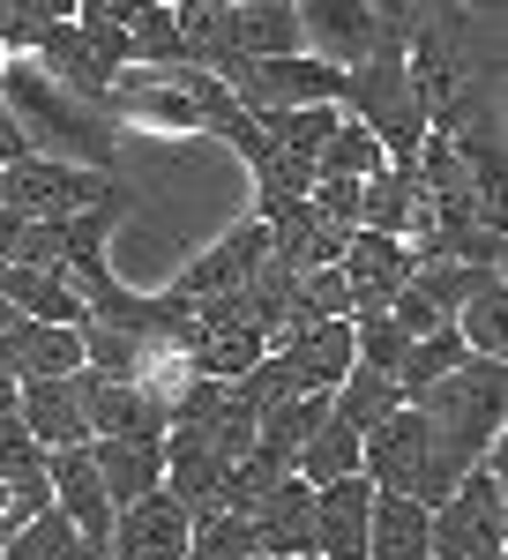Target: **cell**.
Returning a JSON list of instances; mask_svg holds the SVG:
<instances>
[{
    "label": "cell",
    "instance_id": "28",
    "mask_svg": "<svg viewBox=\"0 0 508 560\" xmlns=\"http://www.w3.org/2000/svg\"><path fill=\"white\" fill-rule=\"evenodd\" d=\"M292 471L307 478V486H322V478H344V471H359V433L344 427V419H322V427L307 433V448L292 456Z\"/></svg>",
    "mask_w": 508,
    "mask_h": 560
},
{
    "label": "cell",
    "instance_id": "33",
    "mask_svg": "<svg viewBox=\"0 0 508 560\" xmlns=\"http://www.w3.org/2000/svg\"><path fill=\"white\" fill-rule=\"evenodd\" d=\"M38 31H45V15L31 0H0V52H31Z\"/></svg>",
    "mask_w": 508,
    "mask_h": 560
},
{
    "label": "cell",
    "instance_id": "4",
    "mask_svg": "<svg viewBox=\"0 0 508 560\" xmlns=\"http://www.w3.org/2000/svg\"><path fill=\"white\" fill-rule=\"evenodd\" d=\"M508 493H501V448H486L434 509H426V553L434 560H508Z\"/></svg>",
    "mask_w": 508,
    "mask_h": 560
},
{
    "label": "cell",
    "instance_id": "13",
    "mask_svg": "<svg viewBox=\"0 0 508 560\" xmlns=\"http://www.w3.org/2000/svg\"><path fill=\"white\" fill-rule=\"evenodd\" d=\"M412 247L404 240H389V232H351L344 240V284H351V314H374V306H389L396 292H404V277H412Z\"/></svg>",
    "mask_w": 508,
    "mask_h": 560
},
{
    "label": "cell",
    "instance_id": "3",
    "mask_svg": "<svg viewBox=\"0 0 508 560\" xmlns=\"http://www.w3.org/2000/svg\"><path fill=\"white\" fill-rule=\"evenodd\" d=\"M337 105L359 120V128L381 142V158L396 165V173H412V158H419L426 142V105L412 97V75H404V45L381 38L367 60H351L344 68V90Z\"/></svg>",
    "mask_w": 508,
    "mask_h": 560
},
{
    "label": "cell",
    "instance_id": "30",
    "mask_svg": "<svg viewBox=\"0 0 508 560\" xmlns=\"http://www.w3.org/2000/svg\"><path fill=\"white\" fill-rule=\"evenodd\" d=\"M127 68H165V60H187V45H180V23H172L165 0H142L135 8V23H127Z\"/></svg>",
    "mask_w": 508,
    "mask_h": 560
},
{
    "label": "cell",
    "instance_id": "12",
    "mask_svg": "<svg viewBox=\"0 0 508 560\" xmlns=\"http://www.w3.org/2000/svg\"><path fill=\"white\" fill-rule=\"evenodd\" d=\"M83 456H90V471H97L113 509L120 501H142L150 486H165V433L158 441H142V433H90Z\"/></svg>",
    "mask_w": 508,
    "mask_h": 560
},
{
    "label": "cell",
    "instance_id": "35",
    "mask_svg": "<svg viewBox=\"0 0 508 560\" xmlns=\"http://www.w3.org/2000/svg\"><path fill=\"white\" fill-rule=\"evenodd\" d=\"M135 8H142V0H83V8H76V23H135Z\"/></svg>",
    "mask_w": 508,
    "mask_h": 560
},
{
    "label": "cell",
    "instance_id": "38",
    "mask_svg": "<svg viewBox=\"0 0 508 560\" xmlns=\"http://www.w3.org/2000/svg\"><path fill=\"white\" fill-rule=\"evenodd\" d=\"M8 60H15V52H0V75H8Z\"/></svg>",
    "mask_w": 508,
    "mask_h": 560
},
{
    "label": "cell",
    "instance_id": "9",
    "mask_svg": "<svg viewBox=\"0 0 508 560\" xmlns=\"http://www.w3.org/2000/svg\"><path fill=\"white\" fill-rule=\"evenodd\" d=\"M299 15V52L330 60V68H351L381 45V23L367 0H292Z\"/></svg>",
    "mask_w": 508,
    "mask_h": 560
},
{
    "label": "cell",
    "instance_id": "31",
    "mask_svg": "<svg viewBox=\"0 0 508 560\" xmlns=\"http://www.w3.org/2000/svg\"><path fill=\"white\" fill-rule=\"evenodd\" d=\"M254 538H247V516L232 509H195L187 516V560H247Z\"/></svg>",
    "mask_w": 508,
    "mask_h": 560
},
{
    "label": "cell",
    "instance_id": "18",
    "mask_svg": "<svg viewBox=\"0 0 508 560\" xmlns=\"http://www.w3.org/2000/svg\"><path fill=\"white\" fill-rule=\"evenodd\" d=\"M76 396H83L90 433H142V441L165 433V411H158L135 382H120V374H90V366H76Z\"/></svg>",
    "mask_w": 508,
    "mask_h": 560
},
{
    "label": "cell",
    "instance_id": "40",
    "mask_svg": "<svg viewBox=\"0 0 508 560\" xmlns=\"http://www.w3.org/2000/svg\"><path fill=\"white\" fill-rule=\"evenodd\" d=\"M0 322H8V300H0Z\"/></svg>",
    "mask_w": 508,
    "mask_h": 560
},
{
    "label": "cell",
    "instance_id": "21",
    "mask_svg": "<svg viewBox=\"0 0 508 560\" xmlns=\"http://www.w3.org/2000/svg\"><path fill=\"white\" fill-rule=\"evenodd\" d=\"M367 560H434L426 553V509L412 501V493H374Z\"/></svg>",
    "mask_w": 508,
    "mask_h": 560
},
{
    "label": "cell",
    "instance_id": "27",
    "mask_svg": "<svg viewBox=\"0 0 508 560\" xmlns=\"http://www.w3.org/2000/svg\"><path fill=\"white\" fill-rule=\"evenodd\" d=\"M404 396H396V382L389 374H374V366H351L337 388H330V419H344L351 433H367L381 419V411H396Z\"/></svg>",
    "mask_w": 508,
    "mask_h": 560
},
{
    "label": "cell",
    "instance_id": "42",
    "mask_svg": "<svg viewBox=\"0 0 508 560\" xmlns=\"http://www.w3.org/2000/svg\"><path fill=\"white\" fill-rule=\"evenodd\" d=\"M165 8H172V0H165Z\"/></svg>",
    "mask_w": 508,
    "mask_h": 560
},
{
    "label": "cell",
    "instance_id": "1",
    "mask_svg": "<svg viewBox=\"0 0 508 560\" xmlns=\"http://www.w3.org/2000/svg\"><path fill=\"white\" fill-rule=\"evenodd\" d=\"M419 419H426V478H419V509H434L457 478L501 448V419H508V359H457L441 382H426L419 396Z\"/></svg>",
    "mask_w": 508,
    "mask_h": 560
},
{
    "label": "cell",
    "instance_id": "14",
    "mask_svg": "<svg viewBox=\"0 0 508 560\" xmlns=\"http://www.w3.org/2000/svg\"><path fill=\"white\" fill-rule=\"evenodd\" d=\"M307 523H314V486L299 471H285L277 486H262L247 501V538H254V553H269V560L307 553Z\"/></svg>",
    "mask_w": 508,
    "mask_h": 560
},
{
    "label": "cell",
    "instance_id": "22",
    "mask_svg": "<svg viewBox=\"0 0 508 560\" xmlns=\"http://www.w3.org/2000/svg\"><path fill=\"white\" fill-rule=\"evenodd\" d=\"M0 560H105V553H97L60 509H38L31 523H15V530L0 538Z\"/></svg>",
    "mask_w": 508,
    "mask_h": 560
},
{
    "label": "cell",
    "instance_id": "17",
    "mask_svg": "<svg viewBox=\"0 0 508 560\" xmlns=\"http://www.w3.org/2000/svg\"><path fill=\"white\" fill-rule=\"evenodd\" d=\"M269 359L285 366V382L292 388H330L351 374V322H307L299 337H285V345H269Z\"/></svg>",
    "mask_w": 508,
    "mask_h": 560
},
{
    "label": "cell",
    "instance_id": "24",
    "mask_svg": "<svg viewBox=\"0 0 508 560\" xmlns=\"http://www.w3.org/2000/svg\"><path fill=\"white\" fill-rule=\"evenodd\" d=\"M494 277H501V269H486V261H412V277H404V284H412V292L449 322V314H457L471 292H486Z\"/></svg>",
    "mask_w": 508,
    "mask_h": 560
},
{
    "label": "cell",
    "instance_id": "19",
    "mask_svg": "<svg viewBox=\"0 0 508 560\" xmlns=\"http://www.w3.org/2000/svg\"><path fill=\"white\" fill-rule=\"evenodd\" d=\"M23 60H38L45 83H60L68 97H83V105H97V97H105V83H113V68H97V52L83 45V31H76V23H45L38 45H31Z\"/></svg>",
    "mask_w": 508,
    "mask_h": 560
},
{
    "label": "cell",
    "instance_id": "34",
    "mask_svg": "<svg viewBox=\"0 0 508 560\" xmlns=\"http://www.w3.org/2000/svg\"><path fill=\"white\" fill-rule=\"evenodd\" d=\"M76 31H83V45L97 52V68H113V75H120L127 60H135V52H127V31H120V23H76Z\"/></svg>",
    "mask_w": 508,
    "mask_h": 560
},
{
    "label": "cell",
    "instance_id": "39",
    "mask_svg": "<svg viewBox=\"0 0 508 560\" xmlns=\"http://www.w3.org/2000/svg\"><path fill=\"white\" fill-rule=\"evenodd\" d=\"M292 560H322V553H292Z\"/></svg>",
    "mask_w": 508,
    "mask_h": 560
},
{
    "label": "cell",
    "instance_id": "8",
    "mask_svg": "<svg viewBox=\"0 0 508 560\" xmlns=\"http://www.w3.org/2000/svg\"><path fill=\"white\" fill-rule=\"evenodd\" d=\"M105 560H187V509L165 486H150L142 501H120L105 530Z\"/></svg>",
    "mask_w": 508,
    "mask_h": 560
},
{
    "label": "cell",
    "instance_id": "10",
    "mask_svg": "<svg viewBox=\"0 0 508 560\" xmlns=\"http://www.w3.org/2000/svg\"><path fill=\"white\" fill-rule=\"evenodd\" d=\"M269 255V224L262 217H247L240 232H224L203 261H187L180 277L165 284V300H180V306H195V300H217V292H232V284H247L254 277V261Z\"/></svg>",
    "mask_w": 508,
    "mask_h": 560
},
{
    "label": "cell",
    "instance_id": "36",
    "mask_svg": "<svg viewBox=\"0 0 508 560\" xmlns=\"http://www.w3.org/2000/svg\"><path fill=\"white\" fill-rule=\"evenodd\" d=\"M15 158H31V142H23V128H15V113L0 105V165H15Z\"/></svg>",
    "mask_w": 508,
    "mask_h": 560
},
{
    "label": "cell",
    "instance_id": "41",
    "mask_svg": "<svg viewBox=\"0 0 508 560\" xmlns=\"http://www.w3.org/2000/svg\"><path fill=\"white\" fill-rule=\"evenodd\" d=\"M247 560H269V553H247Z\"/></svg>",
    "mask_w": 508,
    "mask_h": 560
},
{
    "label": "cell",
    "instance_id": "15",
    "mask_svg": "<svg viewBox=\"0 0 508 560\" xmlns=\"http://www.w3.org/2000/svg\"><path fill=\"white\" fill-rule=\"evenodd\" d=\"M15 427L31 433L38 448H83L90 419H83V396H76V374L15 382Z\"/></svg>",
    "mask_w": 508,
    "mask_h": 560
},
{
    "label": "cell",
    "instance_id": "5",
    "mask_svg": "<svg viewBox=\"0 0 508 560\" xmlns=\"http://www.w3.org/2000/svg\"><path fill=\"white\" fill-rule=\"evenodd\" d=\"M0 210L8 217H83V210H127V187L113 173H90L68 158H15L0 165Z\"/></svg>",
    "mask_w": 508,
    "mask_h": 560
},
{
    "label": "cell",
    "instance_id": "6",
    "mask_svg": "<svg viewBox=\"0 0 508 560\" xmlns=\"http://www.w3.org/2000/svg\"><path fill=\"white\" fill-rule=\"evenodd\" d=\"M359 471L374 478V493H412V501H419V478H426L419 404H396V411H381L374 427L359 433Z\"/></svg>",
    "mask_w": 508,
    "mask_h": 560
},
{
    "label": "cell",
    "instance_id": "32",
    "mask_svg": "<svg viewBox=\"0 0 508 560\" xmlns=\"http://www.w3.org/2000/svg\"><path fill=\"white\" fill-rule=\"evenodd\" d=\"M367 8H374L381 38H389V45H404L412 31H419V23H434V15H441V8H457V0H367Z\"/></svg>",
    "mask_w": 508,
    "mask_h": 560
},
{
    "label": "cell",
    "instance_id": "25",
    "mask_svg": "<svg viewBox=\"0 0 508 560\" xmlns=\"http://www.w3.org/2000/svg\"><path fill=\"white\" fill-rule=\"evenodd\" d=\"M457 359H471V351H464V337H457V322H441V329H426V337L404 345V359H396V374H389V382H396V396L412 404V396H419L426 382H441Z\"/></svg>",
    "mask_w": 508,
    "mask_h": 560
},
{
    "label": "cell",
    "instance_id": "11",
    "mask_svg": "<svg viewBox=\"0 0 508 560\" xmlns=\"http://www.w3.org/2000/svg\"><path fill=\"white\" fill-rule=\"evenodd\" d=\"M0 366H8L15 382L76 374V366H83V329H68V322H31V314H8V322H0Z\"/></svg>",
    "mask_w": 508,
    "mask_h": 560
},
{
    "label": "cell",
    "instance_id": "26",
    "mask_svg": "<svg viewBox=\"0 0 508 560\" xmlns=\"http://www.w3.org/2000/svg\"><path fill=\"white\" fill-rule=\"evenodd\" d=\"M449 322H457L464 351H478V359H501V351H508V284L494 277V284H486V292H471V300L457 306Z\"/></svg>",
    "mask_w": 508,
    "mask_h": 560
},
{
    "label": "cell",
    "instance_id": "16",
    "mask_svg": "<svg viewBox=\"0 0 508 560\" xmlns=\"http://www.w3.org/2000/svg\"><path fill=\"white\" fill-rule=\"evenodd\" d=\"M45 501L60 509V516L83 530L90 546L105 553V530H113V501H105V486L90 471L83 448H45Z\"/></svg>",
    "mask_w": 508,
    "mask_h": 560
},
{
    "label": "cell",
    "instance_id": "29",
    "mask_svg": "<svg viewBox=\"0 0 508 560\" xmlns=\"http://www.w3.org/2000/svg\"><path fill=\"white\" fill-rule=\"evenodd\" d=\"M381 165H389V158H381V142L359 128L351 113L337 120V135H330V142H322V158H314V173H322V179H374Z\"/></svg>",
    "mask_w": 508,
    "mask_h": 560
},
{
    "label": "cell",
    "instance_id": "23",
    "mask_svg": "<svg viewBox=\"0 0 508 560\" xmlns=\"http://www.w3.org/2000/svg\"><path fill=\"white\" fill-rule=\"evenodd\" d=\"M344 105H285V113H254V128L269 135V150H285L299 165H314L322 158V142L337 135Z\"/></svg>",
    "mask_w": 508,
    "mask_h": 560
},
{
    "label": "cell",
    "instance_id": "20",
    "mask_svg": "<svg viewBox=\"0 0 508 560\" xmlns=\"http://www.w3.org/2000/svg\"><path fill=\"white\" fill-rule=\"evenodd\" d=\"M0 300H8V314H31V322H68V329H83V300L68 292V277H60V269L0 261Z\"/></svg>",
    "mask_w": 508,
    "mask_h": 560
},
{
    "label": "cell",
    "instance_id": "7",
    "mask_svg": "<svg viewBox=\"0 0 508 560\" xmlns=\"http://www.w3.org/2000/svg\"><path fill=\"white\" fill-rule=\"evenodd\" d=\"M367 523H374V478L344 471L314 486V523H307V553L322 560H367Z\"/></svg>",
    "mask_w": 508,
    "mask_h": 560
},
{
    "label": "cell",
    "instance_id": "2",
    "mask_svg": "<svg viewBox=\"0 0 508 560\" xmlns=\"http://www.w3.org/2000/svg\"><path fill=\"white\" fill-rule=\"evenodd\" d=\"M0 105L15 113V128H23V142L38 158H68V165H90V173H113V120L97 105H83V97H68L60 83H45L38 68H23V52L0 75Z\"/></svg>",
    "mask_w": 508,
    "mask_h": 560
},
{
    "label": "cell",
    "instance_id": "37",
    "mask_svg": "<svg viewBox=\"0 0 508 560\" xmlns=\"http://www.w3.org/2000/svg\"><path fill=\"white\" fill-rule=\"evenodd\" d=\"M31 8H38L45 23H76V8H83V0H31Z\"/></svg>",
    "mask_w": 508,
    "mask_h": 560
}]
</instances>
